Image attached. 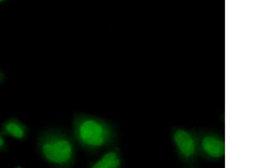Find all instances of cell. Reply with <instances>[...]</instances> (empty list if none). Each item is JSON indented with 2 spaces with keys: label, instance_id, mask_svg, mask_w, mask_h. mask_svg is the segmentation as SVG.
I'll return each mask as SVG.
<instances>
[{
  "label": "cell",
  "instance_id": "cell-1",
  "mask_svg": "<svg viewBox=\"0 0 255 168\" xmlns=\"http://www.w3.org/2000/svg\"><path fill=\"white\" fill-rule=\"evenodd\" d=\"M37 146L41 157L53 166H71L75 157L72 139L64 131L48 129L41 132L37 138Z\"/></svg>",
  "mask_w": 255,
  "mask_h": 168
},
{
  "label": "cell",
  "instance_id": "cell-2",
  "mask_svg": "<svg viewBox=\"0 0 255 168\" xmlns=\"http://www.w3.org/2000/svg\"><path fill=\"white\" fill-rule=\"evenodd\" d=\"M73 130L77 141L89 151H96L109 146L116 137L113 127L109 122L90 116H77L74 120Z\"/></svg>",
  "mask_w": 255,
  "mask_h": 168
},
{
  "label": "cell",
  "instance_id": "cell-3",
  "mask_svg": "<svg viewBox=\"0 0 255 168\" xmlns=\"http://www.w3.org/2000/svg\"><path fill=\"white\" fill-rule=\"evenodd\" d=\"M0 132L5 137L19 141L26 140L29 134L28 126L19 118L11 117L4 121L0 127Z\"/></svg>",
  "mask_w": 255,
  "mask_h": 168
},
{
  "label": "cell",
  "instance_id": "cell-4",
  "mask_svg": "<svg viewBox=\"0 0 255 168\" xmlns=\"http://www.w3.org/2000/svg\"><path fill=\"white\" fill-rule=\"evenodd\" d=\"M177 146L186 157H190L195 151V143L191 135L182 130L177 131L174 135Z\"/></svg>",
  "mask_w": 255,
  "mask_h": 168
},
{
  "label": "cell",
  "instance_id": "cell-5",
  "mask_svg": "<svg viewBox=\"0 0 255 168\" xmlns=\"http://www.w3.org/2000/svg\"><path fill=\"white\" fill-rule=\"evenodd\" d=\"M122 160L117 150L107 152L104 155L93 163V168H117L120 167Z\"/></svg>",
  "mask_w": 255,
  "mask_h": 168
},
{
  "label": "cell",
  "instance_id": "cell-6",
  "mask_svg": "<svg viewBox=\"0 0 255 168\" xmlns=\"http://www.w3.org/2000/svg\"><path fill=\"white\" fill-rule=\"evenodd\" d=\"M203 147L205 151L214 158L223 157L225 153L224 142L214 137H205L203 139Z\"/></svg>",
  "mask_w": 255,
  "mask_h": 168
},
{
  "label": "cell",
  "instance_id": "cell-7",
  "mask_svg": "<svg viewBox=\"0 0 255 168\" xmlns=\"http://www.w3.org/2000/svg\"><path fill=\"white\" fill-rule=\"evenodd\" d=\"M9 150V144L6 140L5 137L0 132V153H6Z\"/></svg>",
  "mask_w": 255,
  "mask_h": 168
},
{
  "label": "cell",
  "instance_id": "cell-8",
  "mask_svg": "<svg viewBox=\"0 0 255 168\" xmlns=\"http://www.w3.org/2000/svg\"><path fill=\"white\" fill-rule=\"evenodd\" d=\"M6 76L5 73H4L1 69H0V85L4 83V82L6 81Z\"/></svg>",
  "mask_w": 255,
  "mask_h": 168
},
{
  "label": "cell",
  "instance_id": "cell-9",
  "mask_svg": "<svg viewBox=\"0 0 255 168\" xmlns=\"http://www.w3.org/2000/svg\"><path fill=\"white\" fill-rule=\"evenodd\" d=\"M6 0H0V4L6 1Z\"/></svg>",
  "mask_w": 255,
  "mask_h": 168
}]
</instances>
